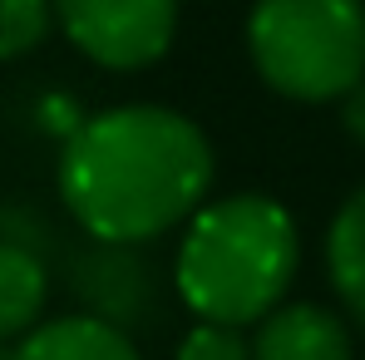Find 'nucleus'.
Returning <instances> with one entry per match:
<instances>
[{"label":"nucleus","instance_id":"obj_1","mask_svg":"<svg viewBox=\"0 0 365 360\" xmlns=\"http://www.w3.org/2000/svg\"><path fill=\"white\" fill-rule=\"evenodd\" d=\"M212 143L163 104H119L74 123L60 148V197L94 242H153L202 207Z\"/></svg>","mask_w":365,"mask_h":360},{"label":"nucleus","instance_id":"obj_2","mask_svg":"<svg viewBox=\"0 0 365 360\" xmlns=\"http://www.w3.org/2000/svg\"><path fill=\"white\" fill-rule=\"evenodd\" d=\"M302 262V232L292 212L267 192H237L187 217L173 257V282L197 321L257 326L277 311Z\"/></svg>","mask_w":365,"mask_h":360},{"label":"nucleus","instance_id":"obj_3","mask_svg":"<svg viewBox=\"0 0 365 360\" xmlns=\"http://www.w3.org/2000/svg\"><path fill=\"white\" fill-rule=\"evenodd\" d=\"M257 74L302 104H326L365 79L361 0H257L247 15Z\"/></svg>","mask_w":365,"mask_h":360},{"label":"nucleus","instance_id":"obj_4","mask_svg":"<svg viewBox=\"0 0 365 360\" xmlns=\"http://www.w3.org/2000/svg\"><path fill=\"white\" fill-rule=\"evenodd\" d=\"M55 25L99 69H148L168 55L178 0H50Z\"/></svg>","mask_w":365,"mask_h":360},{"label":"nucleus","instance_id":"obj_5","mask_svg":"<svg viewBox=\"0 0 365 360\" xmlns=\"http://www.w3.org/2000/svg\"><path fill=\"white\" fill-rule=\"evenodd\" d=\"M247 351L252 360H351V326L316 301H292L257 321Z\"/></svg>","mask_w":365,"mask_h":360},{"label":"nucleus","instance_id":"obj_6","mask_svg":"<svg viewBox=\"0 0 365 360\" xmlns=\"http://www.w3.org/2000/svg\"><path fill=\"white\" fill-rule=\"evenodd\" d=\"M10 360H138V346L104 316H55L25 331Z\"/></svg>","mask_w":365,"mask_h":360},{"label":"nucleus","instance_id":"obj_7","mask_svg":"<svg viewBox=\"0 0 365 360\" xmlns=\"http://www.w3.org/2000/svg\"><path fill=\"white\" fill-rule=\"evenodd\" d=\"M50 301V272L45 257L30 242L0 237V346L35 331Z\"/></svg>","mask_w":365,"mask_h":360},{"label":"nucleus","instance_id":"obj_8","mask_svg":"<svg viewBox=\"0 0 365 360\" xmlns=\"http://www.w3.org/2000/svg\"><path fill=\"white\" fill-rule=\"evenodd\" d=\"M326 272L341 306L351 311V321L365 331V187H356L341 212L331 217L326 232Z\"/></svg>","mask_w":365,"mask_h":360},{"label":"nucleus","instance_id":"obj_9","mask_svg":"<svg viewBox=\"0 0 365 360\" xmlns=\"http://www.w3.org/2000/svg\"><path fill=\"white\" fill-rule=\"evenodd\" d=\"M55 30L50 0H0V60H25Z\"/></svg>","mask_w":365,"mask_h":360},{"label":"nucleus","instance_id":"obj_10","mask_svg":"<svg viewBox=\"0 0 365 360\" xmlns=\"http://www.w3.org/2000/svg\"><path fill=\"white\" fill-rule=\"evenodd\" d=\"M173 360H252L242 331L237 326H217V321H197L187 336L178 341Z\"/></svg>","mask_w":365,"mask_h":360},{"label":"nucleus","instance_id":"obj_11","mask_svg":"<svg viewBox=\"0 0 365 360\" xmlns=\"http://www.w3.org/2000/svg\"><path fill=\"white\" fill-rule=\"evenodd\" d=\"M341 119H346V133L365 143V79L351 89V94H341Z\"/></svg>","mask_w":365,"mask_h":360}]
</instances>
